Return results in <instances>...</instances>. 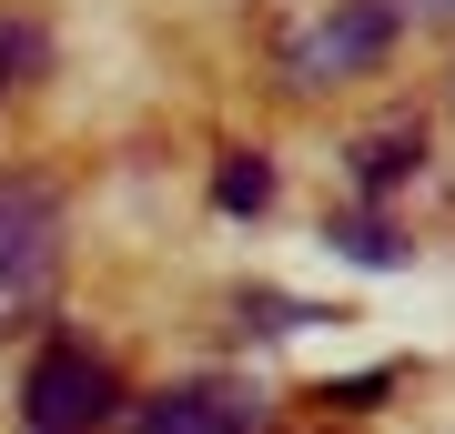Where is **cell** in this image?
<instances>
[{
  "label": "cell",
  "mask_w": 455,
  "mask_h": 434,
  "mask_svg": "<svg viewBox=\"0 0 455 434\" xmlns=\"http://www.w3.org/2000/svg\"><path fill=\"white\" fill-rule=\"evenodd\" d=\"M334 253H355V263H374V273H395V263H405V242H395L385 223H334Z\"/></svg>",
  "instance_id": "ba28073f"
},
{
  "label": "cell",
  "mask_w": 455,
  "mask_h": 434,
  "mask_svg": "<svg viewBox=\"0 0 455 434\" xmlns=\"http://www.w3.org/2000/svg\"><path fill=\"white\" fill-rule=\"evenodd\" d=\"M41 71H51V31H41V20H20V11H0V101L31 91Z\"/></svg>",
  "instance_id": "8992f818"
},
{
  "label": "cell",
  "mask_w": 455,
  "mask_h": 434,
  "mask_svg": "<svg viewBox=\"0 0 455 434\" xmlns=\"http://www.w3.org/2000/svg\"><path fill=\"white\" fill-rule=\"evenodd\" d=\"M142 434H253V394L203 374V384H172L142 404Z\"/></svg>",
  "instance_id": "277c9868"
},
{
  "label": "cell",
  "mask_w": 455,
  "mask_h": 434,
  "mask_svg": "<svg viewBox=\"0 0 455 434\" xmlns=\"http://www.w3.org/2000/svg\"><path fill=\"white\" fill-rule=\"evenodd\" d=\"M415 11H425V20H445V31H455V0H415Z\"/></svg>",
  "instance_id": "30bf717a"
},
{
  "label": "cell",
  "mask_w": 455,
  "mask_h": 434,
  "mask_svg": "<svg viewBox=\"0 0 455 434\" xmlns=\"http://www.w3.org/2000/svg\"><path fill=\"white\" fill-rule=\"evenodd\" d=\"M395 0H344L334 20H314L304 41H293V91H334V81H355V71H374L395 51Z\"/></svg>",
  "instance_id": "3957f363"
},
{
  "label": "cell",
  "mask_w": 455,
  "mask_h": 434,
  "mask_svg": "<svg viewBox=\"0 0 455 434\" xmlns=\"http://www.w3.org/2000/svg\"><path fill=\"white\" fill-rule=\"evenodd\" d=\"M61 273V182L51 172H0V293L31 304Z\"/></svg>",
  "instance_id": "6da1fadb"
},
{
  "label": "cell",
  "mask_w": 455,
  "mask_h": 434,
  "mask_svg": "<svg viewBox=\"0 0 455 434\" xmlns=\"http://www.w3.org/2000/svg\"><path fill=\"white\" fill-rule=\"evenodd\" d=\"M425 172V122H385L355 142V182L364 193H405V182Z\"/></svg>",
  "instance_id": "5b68a950"
},
{
  "label": "cell",
  "mask_w": 455,
  "mask_h": 434,
  "mask_svg": "<svg viewBox=\"0 0 455 434\" xmlns=\"http://www.w3.org/2000/svg\"><path fill=\"white\" fill-rule=\"evenodd\" d=\"M112 404H122V384H112V364H101L92 343H41L31 384H20V414H31V434H92Z\"/></svg>",
  "instance_id": "7a4b0ae2"
},
{
  "label": "cell",
  "mask_w": 455,
  "mask_h": 434,
  "mask_svg": "<svg viewBox=\"0 0 455 434\" xmlns=\"http://www.w3.org/2000/svg\"><path fill=\"white\" fill-rule=\"evenodd\" d=\"M212 202H223V212H263V202H274V162H263V152H223Z\"/></svg>",
  "instance_id": "52a82bcc"
},
{
  "label": "cell",
  "mask_w": 455,
  "mask_h": 434,
  "mask_svg": "<svg viewBox=\"0 0 455 434\" xmlns=\"http://www.w3.org/2000/svg\"><path fill=\"white\" fill-rule=\"evenodd\" d=\"M304 323H324V313L283 304V293H243V334H304Z\"/></svg>",
  "instance_id": "9c48e42d"
}]
</instances>
